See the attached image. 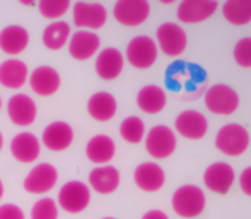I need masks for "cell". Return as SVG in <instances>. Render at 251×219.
I'll return each instance as SVG.
<instances>
[{"instance_id": "9", "label": "cell", "mask_w": 251, "mask_h": 219, "mask_svg": "<svg viewBox=\"0 0 251 219\" xmlns=\"http://www.w3.org/2000/svg\"><path fill=\"white\" fill-rule=\"evenodd\" d=\"M151 14L147 0H118L113 7V16L120 24L126 27H135L146 23Z\"/></svg>"}, {"instance_id": "40", "label": "cell", "mask_w": 251, "mask_h": 219, "mask_svg": "<svg viewBox=\"0 0 251 219\" xmlns=\"http://www.w3.org/2000/svg\"><path fill=\"white\" fill-rule=\"evenodd\" d=\"M102 219H115V218H102Z\"/></svg>"}, {"instance_id": "13", "label": "cell", "mask_w": 251, "mask_h": 219, "mask_svg": "<svg viewBox=\"0 0 251 219\" xmlns=\"http://www.w3.org/2000/svg\"><path fill=\"white\" fill-rule=\"evenodd\" d=\"M7 115L14 125L27 127L33 125L38 115V108L33 98L27 94H14L7 101Z\"/></svg>"}, {"instance_id": "4", "label": "cell", "mask_w": 251, "mask_h": 219, "mask_svg": "<svg viewBox=\"0 0 251 219\" xmlns=\"http://www.w3.org/2000/svg\"><path fill=\"white\" fill-rule=\"evenodd\" d=\"M91 189L82 182H67L58 192V206L69 214H79L89 206Z\"/></svg>"}, {"instance_id": "32", "label": "cell", "mask_w": 251, "mask_h": 219, "mask_svg": "<svg viewBox=\"0 0 251 219\" xmlns=\"http://www.w3.org/2000/svg\"><path fill=\"white\" fill-rule=\"evenodd\" d=\"M234 60L243 69H251V38H241L234 47Z\"/></svg>"}, {"instance_id": "21", "label": "cell", "mask_w": 251, "mask_h": 219, "mask_svg": "<svg viewBox=\"0 0 251 219\" xmlns=\"http://www.w3.org/2000/svg\"><path fill=\"white\" fill-rule=\"evenodd\" d=\"M89 189L101 195L113 193L120 187V171L115 166H100L89 173Z\"/></svg>"}, {"instance_id": "12", "label": "cell", "mask_w": 251, "mask_h": 219, "mask_svg": "<svg viewBox=\"0 0 251 219\" xmlns=\"http://www.w3.org/2000/svg\"><path fill=\"white\" fill-rule=\"evenodd\" d=\"M175 129L181 137L190 140H200L208 130V122L200 111L186 110L181 111L175 120Z\"/></svg>"}, {"instance_id": "28", "label": "cell", "mask_w": 251, "mask_h": 219, "mask_svg": "<svg viewBox=\"0 0 251 219\" xmlns=\"http://www.w3.org/2000/svg\"><path fill=\"white\" fill-rule=\"evenodd\" d=\"M70 38V26L65 21H53L43 31V45L48 50H60Z\"/></svg>"}, {"instance_id": "10", "label": "cell", "mask_w": 251, "mask_h": 219, "mask_svg": "<svg viewBox=\"0 0 251 219\" xmlns=\"http://www.w3.org/2000/svg\"><path fill=\"white\" fill-rule=\"evenodd\" d=\"M58 182V171L53 164L43 163V164H36L27 176L24 178V190L34 195H43L48 193L50 190H53V187Z\"/></svg>"}, {"instance_id": "39", "label": "cell", "mask_w": 251, "mask_h": 219, "mask_svg": "<svg viewBox=\"0 0 251 219\" xmlns=\"http://www.w3.org/2000/svg\"><path fill=\"white\" fill-rule=\"evenodd\" d=\"M0 108H2V98H0Z\"/></svg>"}, {"instance_id": "27", "label": "cell", "mask_w": 251, "mask_h": 219, "mask_svg": "<svg viewBox=\"0 0 251 219\" xmlns=\"http://www.w3.org/2000/svg\"><path fill=\"white\" fill-rule=\"evenodd\" d=\"M222 14L232 26H245L251 23V0H227L222 5Z\"/></svg>"}, {"instance_id": "1", "label": "cell", "mask_w": 251, "mask_h": 219, "mask_svg": "<svg viewBox=\"0 0 251 219\" xmlns=\"http://www.w3.org/2000/svg\"><path fill=\"white\" fill-rule=\"evenodd\" d=\"M205 193L197 185H183L173 193L171 206L173 211L183 219H193L200 216L205 209Z\"/></svg>"}, {"instance_id": "20", "label": "cell", "mask_w": 251, "mask_h": 219, "mask_svg": "<svg viewBox=\"0 0 251 219\" xmlns=\"http://www.w3.org/2000/svg\"><path fill=\"white\" fill-rule=\"evenodd\" d=\"M29 70L19 58H7L0 63V84L7 89H19L26 84Z\"/></svg>"}, {"instance_id": "29", "label": "cell", "mask_w": 251, "mask_h": 219, "mask_svg": "<svg viewBox=\"0 0 251 219\" xmlns=\"http://www.w3.org/2000/svg\"><path fill=\"white\" fill-rule=\"evenodd\" d=\"M120 136L128 144L142 142L146 137V123L139 116H128L120 123Z\"/></svg>"}, {"instance_id": "8", "label": "cell", "mask_w": 251, "mask_h": 219, "mask_svg": "<svg viewBox=\"0 0 251 219\" xmlns=\"http://www.w3.org/2000/svg\"><path fill=\"white\" fill-rule=\"evenodd\" d=\"M146 151L154 160H166L176 151V136L169 127L155 125L146 136Z\"/></svg>"}, {"instance_id": "35", "label": "cell", "mask_w": 251, "mask_h": 219, "mask_svg": "<svg viewBox=\"0 0 251 219\" xmlns=\"http://www.w3.org/2000/svg\"><path fill=\"white\" fill-rule=\"evenodd\" d=\"M142 219H169V218H168V214L162 213V211L154 209V211H149V213L144 214Z\"/></svg>"}, {"instance_id": "3", "label": "cell", "mask_w": 251, "mask_h": 219, "mask_svg": "<svg viewBox=\"0 0 251 219\" xmlns=\"http://www.w3.org/2000/svg\"><path fill=\"white\" fill-rule=\"evenodd\" d=\"M72 19L77 27L82 31L101 29L108 21V10L102 3L96 2H75L72 7Z\"/></svg>"}, {"instance_id": "17", "label": "cell", "mask_w": 251, "mask_h": 219, "mask_svg": "<svg viewBox=\"0 0 251 219\" xmlns=\"http://www.w3.org/2000/svg\"><path fill=\"white\" fill-rule=\"evenodd\" d=\"M41 140L48 151L60 153V151L69 149L70 144L74 142V130L65 122H53L45 127Z\"/></svg>"}, {"instance_id": "33", "label": "cell", "mask_w": 251, "mask_h": 219, "mask_svg": "<svg viewBox=\"0 0 251 219\" xmlns=\"http://www.w3.org/2000/svg\"><path fill=\"white\" fill-rule=\"evenodd\" d=\"M0 219H26V216L19 206L5 204V206H0Z\"/></svg>"}, {"instance_id": "19", "label": "cell", "mask_w": 251, "mask_h": 219, "mask_svg": "<svg viewBox=\"0 0 251 219\" xmlns=\"http://www.w3.org/2000/svg\"><path fill=\"white\" fill-rule=\"evenodd\" d=\"M133 182L142 192H157L166 182L164 169L155 163H142L133 171Z\"/></svg>"}, {"instance_id": "15", "label": "cell", "mask_w": 251, "mask_h": 219, "mask_svg": "<svg viewBox=\"0 0 251 219\" xmlns=\"http://www.w3.org/2000/svg\"><path fill=\"white\" fill-rule=\"evenodd\" d=\"M41 153V142L34 134L19 132L10 140V154L23 164L34 163Z\"/></svg>"}, {"instance_id": "34", "label": "cell", "mask_w": 251, "mask_h": 219, "mask_svg": "<svg viewBox=\"0 0 251 219\" xmlns=\"http://www.w3.org/2000/svg\"><path fill=\"white\" fill-rule=\"evenodd\" d=\"M239 187H241V192H245L246 195L251 197V166L241 171L239 176Z\"/></svg>"}, {"instance_id": "24", "label": "cell", "mask_w": 251, "mask_h": 219, "mask_svg": "<svg viewBox=\"0 0 251 219\" xmlns=\"http://www.w3.org/2000/svg\"><path fill=\"white\" fill-rule=\"evenodd\" d=\"M115 140L108 136H94L86 146V156L94 164H106L115 158Z\"/></svg>"}, {"instance_id": "30", "label": "cell", "mask_w": 251, "mask_h": 219, "mask_svg": "<svg viewBox=\"0 0 251 219\" xmlns=\"http://www.w3.org/2000/svg\"><path fill=\"white\" fill-rule=\"evenodd\" d=\"M38 9L45 19L58 21L70 9V2L69 0H41L38 3Z\"/></svg>"}, {"instance_id": "18", "label": "cell", "mask_w": 251, "mask_h": 219, "mask_svg": "<svg viewBox=\"0 0 251 219\" xmlns=\"http://www.w3.org/2000/svg\"><path fill=\"white\" fill-rule=\"evenodd\" d=\"M101 47V40L93 31H75L70 36L69 41V54L75 60H89L93 55L98 54Z\"/></svg>"}, {"instance_id": "31", "label": "cell", "mask_w": 251, "mask_h": 219, "mask_svg": "<svg viewBox=\"0 0 251 219\" xmlns=\"http://www.w3.org/2000/svg\"><path fill=\"white\" fill-rule=\"evenodd\" d=\"M31 219H58V206L51 197L36 200L31 209Z\"/></svg>"}, {"instance_id": "16", "label": "cell", "mask_w": 251, "mask_h": 219, "mask_svg": "<svg viewBox=\"0 0 251 219\" xmlns=\"http://www.w3.org/2000/svg\"><path fill=\"white\" fill-rule=\"evenodd\" d=\"M60 74L56 72L53 67L41 65L38 69H34L29 76V86L33 89V93H36L38 96H53L56 91L60 89Z\"/></svg>"}, {"instance_id": "2", "label": "cell", "mask_w": 251, "mask_h": 219, "mask_svg": "<svg viewBox=\"0 0 251 219\" xmlns=\"http://www.w3.org/2000/svg\"><path fill=\"white\" fill-rule=\"evenodd\" d=\"M250 146V134L239 123H227L217 132L215 147L226 156H241Z\"/></svg>"}, {"instance_id": "37", "label": "cell", "mask_w": 251, "mask_h": 219, "mask_svg": "<svg viewBox=\"0 0 251 219\" xmlns=\"http://www.w3.org/2000/svg\"><path fill=\"white\" fill-rule=\"evenodd\" d=\"M23 3H24V5H33V0H23Z\"/></svg>"}, {"instance_id": "25", "label": "cell", "mask_w": 251, "mask_h": 219, "mask_svg": "<svg viewBox=\"0 0 251 219\" xmlns=\"http://www.w3.org/2000/svg\"><path fill=\"white\" fill-rule=\"evenodd\" d=\"M87 113L98 122H109L116 115V100L113 94L100 91L87 101Z\"/></svg>"}, {"instance_id": "7", "label": "cell", "mask_w": 251, "mask_h": 219, "mask_svg": "<svg viewBox=\"0 0 251 219\" xmlns=\"http://www.w3.org/2000/svg\"><path fill=\"white\" fill-rule=\"evenodd\" d=\"M126 60L140 70L151 69L157 60V45L149 36H135L126 45Z\"/></svg>"}, {"instance_id": "36", "label": "cell", "mask_w": 251, "mask_h": 219, "mask_svg": "<svg viewBox=\"0 0 251 219\" xmlns=\"http://www.w3.org/2000/svg\"><path fill=\"white\" fill-rule=\"evenodd\" d=\"M3 197V183H2V180H0V199Z\"/></svg>"}, {"instance_id": "5", "label": "cell", "mask_w": 251, "mask_h": 219, "mask_svg": "<svg viewBox=\"0 0 251 219\" xmlns=\"http://www.w3.org/2000/svg\"><path fill=\"white\" fill-rule=\"evenodd\" d=\"M205 107L214 115H232L239 107V96L232 87L215 84L205 93Z\"/></svg>"}, {"instance_id": "23", "label": "cell", "mask_w": 251, "mask_h": 219, "mask_svg": "<svg viewBox=\"0 0 251 219\" xmlns=\"http://www.w3.org/2000/svg\"><path fill=\"white\" fill-rule=\"evenodd\" d=\"M123 55L116 48H104L96 58V74L102 81H113L123 70Z\"/></svg>"}, {"instance_id": "22", "label": "cell", "mask_w": 251, "mask_h": 219, "mask_svg": "<svg viewBox=\"0 0 251 219\" xmlns=\"http://www.w3.org/2000/svg\"><path fill=\"white\" fill-rule=\"evenodd\" d=\"M29 45V33L23 26H7L0 31V50L7 55H19Z\"/></svg>"}, {"instance_id": "6", "label": "cell", "mask_w": 251, "mask_h": 219, "mask_svg": "<svg viewBox=\"0 0 251 219\" xmlns=\"http://www.w3.org/2000/svg\"><path fill=\"white\" fill-rule=\"evenodd\" d=\"M155 38H157L159 48H161L162 54L166 56H171V58L181 55L186 50V45H188V36H186L185 29L175 23L161 24L157 27Z\"/></svg>"}, {"instance_id": "14", "label": "cell", "mask_w": 251, "mask_h": 219, "mask_svg": "<svg viewBox=\"0 0 251 219\" xmlns=\"http://www.w3.org/2000/svg\"><path fill=\"white\" fill-rule=\"evenodd\" d=\"M219 3L215 0H183L176 10V17L185 24H195L214 16Z\"/></svg>"}, {"instance_id": "11", "label": "cell", "mask_w": 251, "mask_h": 219, "mask_svg": "<svg viewBox=\"0 0 251 219\" xmlns=\"http://www.w3.org/2000/svg\"><path fill=\"white\" fill-rule=\"evenodd\" d=\"M234 169L227 163H214L210 164L203 173V183L210 192L219 193V195H226L231 190L232 183H234Z\"/></svg>"}, {"instance_id": "38", "label": "cell", "mask_w": 251, "mask_h": 219, "mask_svg": "<svg viewBox=\"0 0 251 219\" xmlns=\"http://www.w3.org/2000/svg\"><path fill=\"white\" fill-rule=\"evenodd\" d=\"M2 147H3V136H2V132H0V151H2Z\"/></svg>"}, {"instance_id": "26", "label": "cell", "mask_w": 251, "mask_h": 219, "mask_svg": "<svg viewBox=\"0 0 251 219\" xmlns=\"http://www.w3.org/2000/svg\"><path fill=\"white\" fill-rule=\"evenodd\" d=\"M166 91L159 86H146L137 94V107L147 115H155L166 107Z\"/></svg>"}]
</instances>
